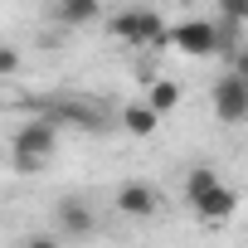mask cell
Wrapping results in <instances>:
<instances>
[{
    "label": "cell",
    "mask_w": 248,
    "mask_h": 248,
    "mask_svg": "<svg viewBox=\"0 0 248 248\" xmlns=\"http://www.w3.org/2000/svg\"><path fill=\"white\" fill-rule=\"evenodd\" d=\"M15 166L20 170H39L54 151H59V127H54V122L49 117H34V122H25V127L15 132Z\"/></svg>",
    "instance_id": "obj_1"
},
{
    "label": "cell",
    "mask_w": 248,
    "mask_h": 248,
    "mask_svg": "<svg viewBox=\"0 0 248 248\" xmlns=\"http://www.w3.org/2000/svg\"><path fill=\"white\" fill-rule=\"evenodd\" d=\"M166 39H170L180 54H190V59H209V54H219V49L229 44L214 20H180V25L166 30Z\"/></svg>",
    "instance_id": "obj_2"
},
{
    "label": "cell",
    "mask_w": 248,
    "mask_h": 248,
    "mask_svg": "<svg viewBox=\"0 0 248 248\" xmlns=\"http://www.w3.org/2000/svg\"><path fill=\"white\" fill-rule=\"evenodd\" d=\"M209 102H214V117L224 122V127H238V122H248V78L238 73H219L214 88H209Z\"/></svg>",
    "instance_id": "obj_3"
},
{
    "label": "cell",
    "mask_w": 248,
    "mask_h": 248,
    "mask_svg": "<svg viewBox=\"0 0 248 248\" xmlns=\"http://www.w3.org/2000/svg\"><path fill=\"white\" fill-rule=\"evenodd\" d=\"M107 30H112V39H122V44H161V39H166V20H161L156 10H146V5L122 10Z\"/></svg>",
    "instance_id": "obj_4"
},
{
    "label": "cell",
    "mask_w": 248,
    "mask_h": 248,
    "mask_svg": "<svg viewBox=\"0 0 248 248\" xmlns=\"http://www.w3.org/2000/svg\"><path fill=\"white\" fill-rule=\"evenodd\" d=\"M112 204H117L122 219H137V224H146V219L161 214V195H156V185H146V180H122L117 195H112Z\"/></svg>",
    "instance_id": "obj_5"
},
{
    "label": "cell",
    "mask_w": 248,
    "mask_h": 248,
    "mask_svg": "<svg viewBox=\"0 0 248 248\" xmlns=\"http://www.w3.org/2000/svg\"><path fill=\"white\" fill-rule=\"evenodd\" d=\"M190 209H195V219H200V224H229V219L238 214V195H233L229 185H214L209 195L190 200Z\"/></svg>",
    "instance_id": "obj_6"
},
{
    "label": "cell",
    "mask_w": 248,
    "mask_h": 248,
    "mask_svg": "<svg viewBox=\"0 0 248 248\" xmlns=\"http://www.w3.org/2000/svg\"><path fill=\"white\" fill-rule=\"evenodd\" d=\"M54 219H59V233H68V238H88V233L97 229V214H93V204H83V200H59Z\"/></svg>",
    "instance_id": "obj_7"
},
{
    "label": "cell",
    "mask_w": 248,
    "mask_h": 248,
    "mask_svg": "<svg viewBox=\"0 0 248 248\" xmlns=\"http://www.w3.org/2000/svg\"><path fill=\"white\" fill-rule=\"evenodd\" d=\"M54 127H78V132H97L102 127V117L88 107V102H49V112H44Z\"/></svg>",
    "instance_id": "obj_8"
},
{
    "label": "cell",
    "mask_w": 248,
    "mask_h": 248,
    "mask_svg": "<svg viewBox=\"0 0 248 248\" xmlns=\"http://www.w3.org/2000/svg\"><path fill=\"white\" fill-rule=\"evenodd\" d=\"M156 127H161V117L146 107V102H127V107H122V132H127V137H156Z\"/></svg>",
    "instance_id": "obj_9"
},
{
    "label": "cell",
    "mask_w": 248,
    "mask_h": 248,
    "mask_svg": "<svg viewBox=\"0 0 248 248\" xmlns=\"http://www.w3.org/2000/svg\"><path fill=\"white\" fill-rule=\"evenodd\" d=\"M156 117H170L175 107H180V83H170V78H151L146 83V97H141Z\"/></svg>",
    "instance_id": "obj_10"
},
{
    "label": "cell",
    "mask_w": 248,
    "mask_h": 248,
    "mask_svg": "<svg viewBox=\"0 0 248 248\" xmlns=\"http://www.w3.org/2000/svg\"><path fill=\"white\" fill-rule=\"evenodd\" d=\"M214 185H224L214 166H195V170H185V200H200V195H209Z\"/></svg>",
    "instance_id": "obj_11"
},
{
    "label": "cell",
    "mask_w": 248,
    "mask_h": 248,
    "mask_svg": "<svg viewBox=\"0 0 248 248\" xmlns=\"http://www.w3.org/2000/svg\"><path fill=\"white\" fill-rule=\"evenodd\" d=\"M107 5V0H63L59 5V15L68 20V25H88V20H97V10Z\"/></svg>",
    "instance_id": "obj_12"
},
{
    "label": "cell",
    "mask_w": 248,
    "mask_h": 248,
    "mask_svg": "<svg viewBox=\"0 0 248 248\" xmlns=\"http://www.w3.org/2000/svg\"><path fill=\"white\" fill-rule=\"evenodd\" d=\"M219 25H224V30L248 25V0H219Z\"/></svg>",
    "instance_id": "obj_13"
},
{
    "label": "cell",
    "mask_w": 248,
    "mask_h": 248,
    "mask_svg": "<svg viewBox=\"0 0 248 248\" xmlns=\"http://www.w3.org/2000/svg\"><path fill=\"white\" fill-rule=\"evenodd\" d=\"M20 63H25V59H20V49H15V44H0V78H15V73H20Z\"/></svg>",
    "instance_id": "obj_14"
},
{
    "label": "cell",
    "mask_w": 248,
    "mask_h": 248,
    "mask_svg": "<svg viewBox=\"0 0 248 248\" xmlns=\"http://www.w3.org/2000/svg\"><path fill=\"white\" fill-rule=\"evenodd\" d=\"M25 248H63V243H59V233H34V238H25Z\"/></svg>",
    "instance_id": "obj_15"
},
{
    "label": "cell",
    "mask_w": 248,
    "mask_h": 248,
    "mask_svg": "<svg viewBox=\"0 0 248 248\" xmlns=\"http://www.w3.org/2000/svg\"><path fill=\"white\" fill-rule=\"evenodd\" d=\"M229 73H238V78H248V49H238V54H233V68H229Z\"/></svg>",
    "instance_id": "obj_16"
}]
</instances>
